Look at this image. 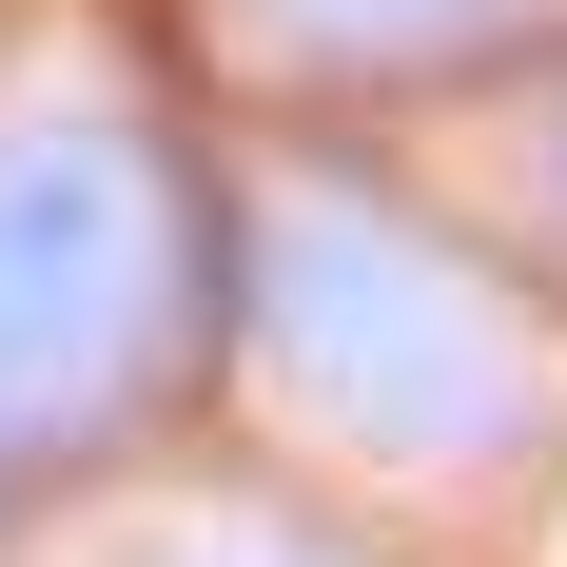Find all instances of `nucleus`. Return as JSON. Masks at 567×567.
<instances>
[{"label":"nucleus","instance_id":"nucleus-1","mask_svg":"<svg viewBox=\"0 0 567 567\" xmlns=\"http://www.w3.org/2000/svg\"><path fill=\"white\" fill-rule=\"evenodd\" d=\"M216 293H255V235H216L196 157H157L117 99H0V489L196 392Z\"/></svg>","mask_w":567,"mask_h":567},{"label":"nucleus","instance_id":"nucleus-2","mask_svg":"<svg viewBox=\"0 0 567 567\" xmlns=\"http://www.w3.org/2000/svg\"><path fill=\"white\" fill-rule=\"evenodd\" d=\"M255 333H275L293 411L372 470H489L548 431V333L489 293V255H451L372 176H293L255 216Z\"/></svg>","mask_w":567,"mask_h":567},{"label":"nucleus","instance_id":"nucleus-3","mask_svg":"<svg viewBox=\"0 0 567 567\" xmlns=\"http://www.w3.org/2000/svg\"><path fill=\"white\" fill-rule=\"evenodd\" d=\"M235 20H255V40L275 59H451V40H489V20H509V0H235Z\"/></svg>","mask_w":567,"mask_h":567},{"label":"nucleus","instance_id":"nucleus-4","mask_svg":"<svg viewBox=\"0 0 567 567\" xmlns=\"http://www.w3.org/2000/svg\"><path fill=\"white\" fill-rule=\"evenodd\" d=\"M157 567H372V548H352V528H313V509H196Z\"/></svg>","mask_w":567,"mask_h":567},{"label":"nucleus","instance_id":"nucleus-5","mask_svg":"<svg viewBox=\"0 0 567 567\" xmlns=\"http://www.w3.org/2000/svg\"><path fill=\"white\" fill-rule=\"evenodd\" d=\"M548 216H567V117H548Z\"/></svg>","mask_w":567,"mask_h":567}]
</instances>
